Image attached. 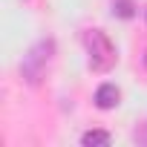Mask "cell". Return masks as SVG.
Instances as JSON below:
<instances>
[{
	"instance_id": "cell-1",
	"label": "cell",
	"mask_w": 147,
	"mask_h": 147,
	"mask_svg": "<svg viewBox=\"0 0 147 147\" xmlns=\"http://www.w3.org/2000/svg\"><path fill=\"white\" fill-rule=\"evenodd\" d=\"M52 58H55V40L52 38H40L38 43L29 46V52L20 61V78L29 87H38L46 78V72L52 66Z\"/></svg>"
},
{
	"instance_id": "cell-2",
	"label": "cell",
	"mask_w": 147,
	"mask_h": 147,
	"mask_svg": "<svg viewBox=\"0 0 147 147\" xmlns=\"http://www.w3.org/2000/svg\"><path fill=\"white\" fill-rule=\"evenodd\" d=\"M84 46H87V55H90V66L95 72H107L115 63V46L101 29H87L84 32Z\"/></svg>"
},
{
	"instance_id": "cell-3",
	"label": "cell",
	"mask_w": 147,
	"mask_h": 147,
	"mask_svg": "<svg viewBox=\"0 0 147 147\" xmlns=\"http://www.w3.org/2000/svg\"><path fill=\"white\" fill-rule=\"evenodd\" d=\"M118 98H121V92H118L115 84H101V87L95 90V104H98V110H113V107L118 104Z\"/></svg>"
},
{
	"instance_id": "cell-4",
	"label": "cell",
	"mask_w": 147,
	"mask_h": 147,
	"mask_svg": "<svg viewBox=\"0 0 147 147\" xmlns=\"http://www.w3.org/2000/svg\"><path fill=\"white\" fill-rule=\"evenodd\" d=\"M81 144L84 147H104V144H110V133L107 130H90L81 136Z\"/></svg>"
},
{
	"instance_id": "cell-5",
	"label": "cell",
	"mask_w": 147,
	"mask_h": 147,
	"mask_svg": "<svg viewBox=\"0 0 147 147\" xmlns=\"http://www.w3.org/2000/svg\"><path fill=\"white\" fill-rule=\"evenodd\" d=\"M113 12L118 18H133V0H115L113 3Z\"/></svg>"
},
{
	"instance_id": "cell-6",
	"label": "cell",
	"mask_w": 147,
	"mask_h": 147,
	"mask_svg": "<svg viewBox=\"0 0 147 147\" xmlns=\"http://www.w3.org/2000/svg\"><path fill=\"white\" fill-rule=\"evenodd\" d=\"M133 138H136L141 147H147V121H144V124H138V127L133 130Z\"/></svg>"
},
{
	"instance_id": "cell-7",
	"label": "cell",
	"mask_w": 147,
	"mask_h": 147,
	"mask_svg": "<svg viewBox=\"0 0 147 147\" xmlns=\"http://www.w3.org/2000/svg\"><path fill=\"white\" fill-rule=\"evenodd\" d=\"M144 66H147V55H144Z\"/></svg>"
}]
</instances>
